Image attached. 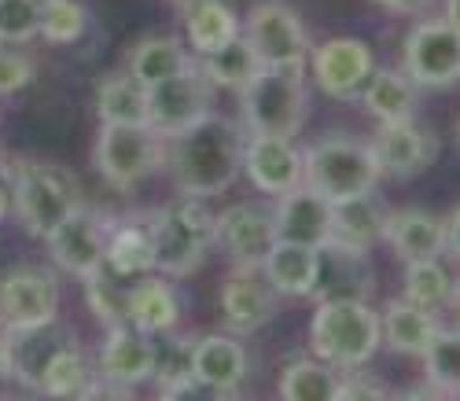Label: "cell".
Listing matches in <instances>:
<instances>
[{
    "label": "cell",
    "mask_w": 460,
    "mask_h": 401,
    "mask_svg": "<svg viewBox=\"0 0 460 401\" xmlns=\"http://www.w3.org/2000/svg\"><path fill=\"white\" fill-rule=\"evenodd\" d=\"M103 265L119 276V280H137L155 269V251H151V232L147 221H126L119 228L107 232V251H103Z\"/></svg>",
    "instance_id": "obj_30"
},
{
    "label": "cell",
    "mask_w": 460,
    "mask_h": 401,
    "mask_svg": "<svg viewBox=\"0 0 460 401\" xmlns=\"http://www.w3.org/2000/svg\"><path fill=\"white\" fill-rule=\"evenodd\" d=\"M339 387V369L328 361H291L280 372V397L288 401H332Z\"/></svg>",
    "instance_id": "obj_34"
},
{
    "label": "cell",
    "mask_w": 460,
    "mask_h": 401,
    "mask_svg": "<svg viewBox=\"0 0 460 401\" xmlns=\"http://www.w3.org/2000/svg\"><path fill=\"white\" fill-rule=\"evenodd\" d=\"M243 174L265 195H284L302 184V151L291 137L247 133L243 140Z\"/></svg>",
    "instance_id": "obj_17"
},
{
    "label": "cell",
    "mask_w": 460,
    "mask_h": 401,
    "mask_svg": "<svg viewBox=\"0 0 460 401\" xmlns=\"http://www.w3.org/2000/svg\"><path fill=\"white\" fill-rule=\"evenodd\" d=\"M372 291V272L368 254L321 247V280H317V299H368Z\"/></svg>",
    "instance_id": "obj_28"
},
{
    "label": "cell",
    "mask_w": 460,
    "mask_h": 401,
    "mask_svg": "<svg viewBox=\"0 0 460 401\" xmlns=\"http://www.w3.org/2000/svg\"><path fill=\"white\" fill-rule=\"evenodd\" d=\"M191 376L199 390L233 394L247 379V350L236 335H203L191 343Z\"/></svg>",
    "instance_id": "obj_21"
},
{
    "label": "cell",
    "mask_w": 460,
    "mask_h": 401,
    "mask_svg": "<svg viewBox=\"0 0 460 401\" xmlns=\"http://www.w3.org/2000/svg\"><path fill=\"white\" fill-rule=\"evenodd\" d=\"M379 320H383V343H387L394 353H405V357H420L442 328L431 309L416 306L409 299L387 302V309L379 313Z\"/></svg>",
    "instance_id": "obj_25"
},
{
    "label": "cell",
    "mask_w": 460,
    "mask_h": 401,
    "mask_svg": "<svg viewBox=\"0 0 460 401\" xmlns=\"http://www.w3.org/2000/svg\"><path fill=\"white\" fill-rule=\"evenodd\" d=\"M446 251L460 262V207L446 218Z\"/></svg>",
    "instance_id": "obj_44"
},
{
    "label": "cell",
    "mask_w": 460,
    "mask_h": 401,
    "mask_svg": "<svg viewBox=\"0 0 460 401\" xmlns=\"http://www.w3.org/2000/svg\"><path fill=\"white\" fill-rule=\"evenodd\" d=\"M453 276L438 265V258H424V262H405V299L424 306L431 313H438L442 306L453 302Z\"/></svg>",
    "instance_id": "obj_36"
},
{
    "label": "cell",
    "mask_w": 460,
    "mask_h": 401,
    "mask_svg": "<svg viewBox=\"0 0 460 401\" xmlns=\"http://www.w3.org/2000/svg\"><path fill=\"white\" fill-rule=\"evenodd\" d=\"M402 70L412 77L416 89L460 85V30H453L446 19L416 22L405 37Z\"/></svg>",
    "instance_id": "obj_10"
},
{
    "label": "cell",
    "mask_w": 460,
    "mask_h": 401,
    "mask_svg": "<svg viewBox=\"0 0 460 401\" xmlns=\"http://www.w3.org/2000/svg\"><path fill=\"white\" fill-rule=\"evenodd\" d=\"M93 166L111 188L129 192L166 166V137L159 129H151L147 122L144 126H100V137L93 147Z\"/></svg>",
    "instance_id": "obj_7"
},
{
    "label": "cell",
    "mask_w": 460,
    "mask_h": 401,
    "mask_svg": "<svg viewBox=\"0 0 460 401\" xmlns=\"http://www.w3.org/2000/svg\"><path fill=\"white\" fill-rule=\"evenodd\" d=\"M310 343L339 372L361 369L383 343V320L365 299H321L310 320Z\"/></svg>",
    "instance_id": "obj_2"
},
{
    "label": "cell",
    "mask_w": 460,
    "mask_h": 401,
    "mask_svg": "<svg viewBox=\"0 0 460 401\" xmlns=\"http://www.w3.org/2000/svg\"><path fill=\"white\" fill-rule=\"evenodd\" d=\"M82 284H85V302L89 309L100 316V325L111 332V328H119V325H129L126 320V291L114 284V272L107 265H100L96 272L82 276Z\"/></svg>",
    "instance_id": "obj_39"
},
{
    "label": "cell",
    "mask_w": 460,
    "mask_h": 401,
    "mask_svg": "<svg viewBox=\"0 0 460 401\" xmlns=\"http://www.w3.org/2000/svg\"><path fill=\"white\" fill-rule=\"evenodd\" d=\"M372 151H376V163H379L383 177L409 181V177L424 174L435 163L438 140L431 137V129L416 126L412 118H405V122H379Z\"/></svg>",
    "instance_id": "obj_16"
},
{
    "label": "cell",
    "mask_w": 460,
    "mask_h": 401,
    "mask_svg": "<svg viewBox=\"0 0 460 401\" xmlns=\"http://www.w3.org/2000/svg\"><path fill=\"white\" fill-rule=\"evenodd\" d=\"M155 269L166 276H191L214 247V214L207 199L177 195L147 218Z\"/></svg>",
    "instance_id": "obj_3"
},
{
    "label": "cell",
    "mask_w": 460,
    "mask_h": 401,
    "mask_svg": "<svg viewBox=\"0 0 460 401\" xmlns=\"http://www.w3.org/2000/svg\"><path fill=\"white\" fill-rule=\"evenodd\" d=\"M199 67H203V74L210 77L214 89H233V93H240V89L251 82V77L261 70V59H258V52L251 49L247 37L236 33L233 41H225L221 49L199 56Z\"/></svg>",
    "instance_id": "obj_32"
},
{
    "label": "cell",
    "mask_w": 460,
    "mask_h": 401,
    "mask_svg": "<svg viewBox=\"0 0 460 401\" xmlns=\"http://www.w3.org/2000/svg\"><path fill=\"white\" fill-rule=\"evenodd\" d=\"M59 280L41 265H15L0 276V328L26 332L52 325L59 313Z\"/></svg>",
    "instance_id": "obj_11"
},
{
    "label": "cell",
    "mask_w": 460,
    "mask_h": 401,
    "mask_svg": "<svg viewBox=\"0 0 460 401\" xmlns=\"http://www.w3.org/2000/svg\"><path fill=\"white\" fill-rule=\"evenodd\" d=\"M188 63V52L177 37L170 33H155V37H140V41L129 49V59H126V70L137 77L140 85H155L163 77L177 74L181 67Z\"/></svg>",
    "instance_id": "obj_33"
},
{
    "label": "cell",
    "mask_w": 460,
    "mask_h": 401,
    "mask_svg": "<svg viewBox=\"0 0 460 401\" xmlns=\"http://www.w3.org/2000/svg\"><path fill=\"white\" fill-rule=\"evenodd\" d=\"M376 4L394 12V15H420V12L431 4V0H376Z\"/></svg>",
    "instance_id": "obj_43"
},
{
    "label": "cell",
    "mask_w": 460,
    "mask_h": 401,
    "mask_svg": "<svg viewBox=\"0 0 460 401\" xmlns=\"http://www.w3.org/2000/svg\"><path fill=\"white\" fill-rule=\"evenodd\" d=\"M214 103V85L203 74L199 63H184L177 74L163 77V82L147 85V126L159 129L166 140L177 137L181 129L196 126L203 114H210Z\"/></svg>",
    "instance_id": "obj_8"
},
{
    "label": "cell",
    "mask_w": 460,
    "mask_h": 401,
    "mask_svg": "<svg viewBox=\"0 0 460 401\" xmlns=\"http://www.w3.org/2000/svg\"><path fill=\"white\" fill-rule=\"evenodd\" d=\"M361 103L368 107L376 122H405V118L416 114V85L405 70L376 67L361 89Z\"/></svg>",
    "instance_id": "obj_27"
},
{
    "label": "cell",
    "mask_w": 460,
    "mask_h": 401,
    "mask_svg": "<svg viewBox=\"0 0 460 401\" xmlns=\"http://www.w3.org/2000/svg\"><path fill=\"white\" fill-rule=\"evenodd\" d=\"M89 30V8L82 0H45L41 4V37L52 45H74Z\"/></svg>",
    "instance_id": "obj_38"
},
{
    "label": "cell",
    "mask_w": 460,
    "mask_h": 401,
    "mask_svg": "<svg viewBox=\"0 0 460 401\" xmlns=\"http://www.w3.org/2000/svg\"><path fill=\"white\" fill-rule=\"evenodd\" d=\"M456 137H460V126H456Z\"/></svg>",
    "instance_id": "obj_49"
},
{
    "label": "cell",
    "mask_w": 460,
    "mask_h": 401,
    "mask_svg": "<svg viewBox=\"0 0 460 401\" xmlns=\"http://www.w3.org/2000/svg\"><path fill=\"white\" fill-rule=\"evenodd\" d=\"M155 372V343L151 335L137 332L133 325H119L107 332V343L100 350V383H111L119 390H129L137 383H147Z\"/></svg>",
    "instance_id": "obj_19"
},
{
    "label": "cell",
    "mask_w": 460,
    "mask_h": 401,
    "mask_svg": "<svg viewBox=\"0 0 460 401\" xmlns=\"http://www.w3.org/2000/svg\"><path fill=\"white\" fill-rule=\"evenodd\" d=\"M45 0H0V45H30L41 37Z\"/></svg>",
    "instance_id": "obj_40"
},
{
    "label": "cell",
    "mask_w": 460,
    "mask_h": 401,
    "mask_svg": "<svg viewBox=\"0 0 460 401\" xmlns=\"http://www.w3.org/2000/svg\"><path fill=\"white\" fill-rule=\"evenodd\" d=\"M420 361H424V379L435 394H460V328H438Z\"/></svg>",
    "instance_id": "obj_35"
},
{
    "label": "cell",
    "mask_w": 460,
    "mask_h": 401,
    "mask_svg": "<svg viewBox=\"0 0 460 401\" xmlns=\"http://www.w3.org/2000/svg\"><path fill=\"white\" fill-rule=\"evenodd\" d=\"M12 376V339L8 332H0V379Z\"/></svg>",
    "instance_id": "obj_45"
},
{
    "label": "cell",
    "mask_w": 460,
    "mask_h": 401,
    "mask_svg": "<svg viewBox=\"0 0 460 401\" xmlns=\"http://www.w3.org/2000/svg\"><path fill=\"white\" fill-rule=\"evenodd\" d=\"M45 244H49V254L52 262L70 272V276H89L103 265V251H107V225H103V214L100 210H89L85 203L66 214L49 236H45Z\"/></svg>",
    "instance_id": "obj_13"
},
{
    "label": "cell",
    "mask_w": 460,
    "mask_h": 401,
    "mask_svg": "<svg viewBox=\"0 0 460 401\" xmlns=\"http://www.w3.org/2000/svg\"><path fill=\"white\" fill-rule=\"evenodd\" d=\"M383 239L394 247V254L402 262H424V258H438L446 251V218L420 210V207H405V210H391L387 214V228Z\"/></svg>",
    "instance_id": "obj_22"
},
{
    "label": "cell",
    "mask_w": 460,
    "mask_h": 401,
    "mask_svg": "<svg viewBox=\"0 0 460 401\" xmlns=\"http://www.w3.org/2000/svg\"><path fill=\"white\" fill-rule=\"evenodd\" d=\"M310 59H314V77L321 93H328L332 100H358L376 70L372 49L361 37H332V41L314 49Z\"/></svg>",
    "instance_id": "obj_15"
},
{
    "label": "cell",
    "mask_w": 460,
    "mask_h": 401,
    "mask_svg": "<svg viewBox=\"0 0 460 401\" xmlns=\"http://www.w3.org/2000/svg\"><path fill=\"white\" fill-rule=\"evenodd\" d=\"M12 210V188L0 184V221H4V214Z\"/></svg>",
    "instance_id": "obj_47"
},
{
    "label": "cell",
    "mask_w": 460,
    "mask_h": 401,
    "mask_svg": "<svg viewBox=\"0 0 460 401\" xmlns=\"http://www.w3.org/2000/svg\"><path fill=\"white\" fill-rule=\"evenodd\" d=\"M387 207L383 199L372 192L361 195H347L332 203V225H328V244L324 247H339V251H354V254H368L376 244H383V228H387Z\"/></svg>",
    "instance_id": "obj_18"
},
{
    "label": "cell",
    "mask_w": 460,
    "mask_h": 401,
    "mask_svg": "<svg viewBox=\"0 0 460 401\" xmlns=\"http://www.w3.org/2000/svg\"><path fill=\"white\" fill-rule=\"evenodd\" d=\"M96 114H100V126H144L147 85H140L129 70L103 77L96 85Z\"/></svg>",
    "instance_id": "obj_29"
},
{
    "label": "cell",
    "mask_w": 460,
    "mask_h": 401,
    "mask_svg": "<svg viewBox=\"0 0 460 401\" xmlns=\"http://www.w3.org/2000/svg\"><path fill=\"white\" fill-rule=\"evenodd\" d=\"M265 276L277 295L288 299H314L317 280H321V247L291 244V239H277L261 262Z\"/></svg>",
    "instance_id": "obj_23"
},
{
    "label": "cell",
    "mask_w": 460,
    "mask_h": 401,
    "mask_svg": "<svg viewBox=\"0 0 460 401\" xmlns=\"http://www.w3.org/2000/svg\"><path fill=\"white\" fill-rule=\"evenodd\" d=\"M243 140L247 129L236 118L203 114L196 126L166 140V166L181 195L214 199L225 195L243 174Z\"/></svg>",
    "instance_id": "obj_1"
},
{
    "label": "cell",
    "mask_w": 460,
    "mask_h": 401,
    "mask_svg": "<svg viewBox=\"0 0 460 401\" xmlns=\"http://www.w3.org/2000/svg\"><path fill=\"white\" fill-rule=\"evenodd\" d=\"M277 316V291L261 265H233L221 288V320L233 335H254Z\"/></svg>",
    "instance_id": "obj_12"
},
{
    "label": "cell",
    "mask_w": 460,
    "mask_h": 401,
    "mask_svg": "<svg viewBox=\"0 0 460 401\" xmlns=\"http://www.w3.org/2000/svg\"><path fill=\"white\" fill-rule=\"evenodd\" d=\"M449 306H453V309H456V328H460V284H456V288H453V302H449Z\"/></svg>",
    "instance_id": "obj_48"
},
{
    "label": "cell",
    "mask_w": 460,
    "mask_h": 401,
    "mask_svg": "<svg viewBox=\"0 0 460 401\" xmlns=\"http://www.w3.org/2000/svg\"><path fill=\"white\" fill-rule=\"evenodd\" d=\"M159 394H191L199 390L196 376H191V343L181 339H163L155 343V372H151Z\"/></svg>",
    "instance_id": "obj_37"
},
{
    "label": "cell",
    "mask_w": 460,
    "mask_h": 401,
    "mask_svg": "<svg viewBox=\"0 0 460 401\" xmlns=\"http://www.w3.org/2000/svg\"><path fill=\"white\" fill-rule=\"evenodd\" d=\"M37 77V63L33 56L19 52V49H4L0 45V96H15L22 93Z\"/></svg>",
    "instance_id": "obj_41"
},
{
    "label": "cell",
    "mask_w": 460,
    "mask_h": 401,
    "mask_svg": "<svg viewBox=\"0 0 460 401\" xmlns=\"http://www.w3.org/2000/svg\"><path fill=\"white\" fill-rule=\"evenodd\" d=\"M379 177H383V170L376 163L372 144H361L347 133L321 137L302 151V184L324 195L328 203L372 192L379 184Z\"/></svg>",
    "instance_id": "obj_4"
},
{
    "label": "cell",
    "mask_w": 460,
    "mask_h": 401,
    "mask_svg": "<svg viewBox=\"0 0 460 401\" xmlns=\"http://www.w3.org/2000/svg\"><path fill=\"white\" fill-rule=\"evenodd\" d=\"M305 67H261L240 89V114L247 133L295 137L305 122Z\"/></svg>",
    "instance_id": "obj_5"
},
{
    "label": "cell",
    "mask_w": 460,
    "mask_h": 401,
    "mask_svg": "<svg viewBox=\"0 0 460 401\" xmlns=\"http://www.w3.org/2000/svg\"><path fill=\"white\" fill-rule=\"evenodd\" d=\"M453 30H460V0H446V15H442Z\"/></svg>",
    "instance_id": "obj_46"
},
{
    "label": "cell",
    "mask_w": 460,
    "mask_h": 401,
    "mask_svg": "<svg viewBox=\"0 0 460 401\" xmlns=\"http://www.w3.org/2000/svg\"><path fill=\"white\" fill-rule=\"evenodd\" d=\"M93 379H96V372L89 369L85 353L66 339V343H59V346L49 353V361L41 365V372H37L33 390L56 394V397H85V390H89Z\"/></svg>",
    "instance_id": "obj_31"
},
{
    "label": "cell",
    "mask_w": 460,
    "mask_h": 401,
    "mask_svg": "<svg viewBox=\"0 0 460 401\" xmlns=\"http://www.w3.org/2000/svg\"><path fill=\"white\" fill-rule=\"evenodd\" d=\"M126 320L144 335H170L181 320V299L166 280L137 276V284L126 291Z\"/></svg>",
    "instance_id": "obj_24"
},
{
    "label": "cell",
    "mask_w": 460,
    "mask_h": 401,
    "mask_svg": "<svg viewBox=\"0 0 460 401\" xmlns=\"http://www.w3.org/2000/svg\"><path fill=\"white\" fill-rule=\"evenodd\" d=\"M214 244L233 265H261L277 244L273 210L258 203H236L214 218Z\"/></svg>",
    "instance_id": "obj_14"
},
{
    "label": "cell",
    "mask_w": 460,
    "mask_h": 401,
    "mask_svg": "<svg viewBox=\"0 0 460 401\" xmlns=\"http://www.w3.org/2000/svg\"><path fill=\"white\" fill-rule=\"evenodd\" d=\"M12 207L30 236L45 239L66 214L82 207V188L52 163H19L12 170Z\"/></svg>",
    "instance_id": "obj_6"
},
{
    "label": "cell",
    "mask_w": 460,
    "mask_h": 401,
    "mask_svg": "<svg viewBox=\"0 0 460 401\" xmlns=\"http://www.w3.org/2000/svg\"><path fill=\"white\" fill-rule=\"evenodd\" d=\"M328 225H332V203L324 195H317L314 188L298 184V188L277 195V207H273L277 239H291V244H305V247H324Z\"/></svg>",
    "instance_id": "obj_20"
},
{
    "label": "cell",
    "mask_w": 460,
    "mask_h": 401,
    "mask_svg": "<svg viewBox=\"0 0 460 401\" xmlns=\"http://www.w3.org/2000/svg\"><path fill=\"white\" fill-rule=\"evenodd\" d=\"M181 19L188 45L199 56L221 49L240 33V15L228 8V0H181Z\"/></svg>",
    "instance_id": "obj_26"
},
{
    "label": "cell",
    "mask_w": 460,
    "mask_h": 401,
    "mask_svg": "<svg viewBox=\"0 0 460 401\" xmlns=\"http://www.w3.org/2000/svg\"><path fill=\"white\" fill-rule=\"evenodd\" d=\"M350 379H339L335 387V397H383L387 394V387L368 379V372H358V369H347Z\"/></svg>",
    "instance_id": "obj_42"
},
{
    "label": "cell",
    "mask_w": 460,
    "mask_h": 401,
    "mask_svg": "<svg viewBox=\"0 0 460 401\" xmlns=\"http://www.w3.org/2000/svg\"><path fill=\"white\" fill-rule=\"evenodd\" d=\"M240 33L258 52L261 67H305V59H310L305 26L284 0H258L240 22Z\"/></svg>",
    "instance_id": "obj_9"
}]
</instances>
